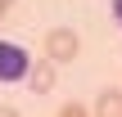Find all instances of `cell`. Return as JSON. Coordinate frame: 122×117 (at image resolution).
I'll return each instance as SVG.
<instances>
[{"instance_id":"cell-1","label":"cell","mask_w":122,"mask_h":117,"mask_svg":"<svg viewBox=\"0 0 122 117\" xmlns=\"http://www.w3.org/2000/svg\"><path fill=\"white\" fill-rule=\"evenodd\" d=\"M27 68H32V54H27L18 41H5V36H0V86L23 81V77H27Z\"/></svg>"},{"instance_id":"cell-2","label":"cell","mask_w":122,"mask_h":117,"mask_svg":"<svg viewBox=\"0 0 122 117\" xmlns=\"http://www.w3.org/2000/svg\"><path fill=\"white\" fill-rule=\"evenodd\" d=\"M81 54V36L72 32V27H50V36H45V59L59 68V63H72Z\"/></svg>"},{"instance_id":"cell-3","label":"cell","mask_w":122,"mask_h":117,"mask_svg":"<svg viewBox=\"0 0 122 117\" xmlns=\"http://www.w3.org/2000/svg\"><path fill=\"white\" fill-rule=\"evenodd\" d=\"M23 81H27L32 95H50V90H54V63H50V59H32V68H27Z\"/></svg>"},{"instance_id":"cell-4","label":"cell","mask_w":122,"mask_h":117,"mask_svg":"<svg viewBox=\"0 0 122 117\" xmlns=\"http://www.w3.org/2000/svg\"><path fill=\"white\" fill-rule=\"evenodd\" d=\"M91 117H122V90H118V86H104V90L95 95Z\"/></svg>"},{"instance_id":"cell-5","label":"cell","mask_w":122,"mask_h":117,"mask_svg":"<svg viewBox=\"0 0 122 117\" xmlns=\"http://www.w3.org/2000/svg\"><path fill=\"white\" fill-rule=\"evenodd\" d=\"M59 117H91V108H86V104H63Z\"/></svg>"},{"instance_id":"cell-6","label":"cell","mask_w":122,"mask_h":117,"mask_svg":"<svg viewBox=\"0 0 122 117\" xmlns=\"http://www.w3.org/2000/svg\"><path fill=\"white\" fill-rule=\"evenodd\" d=\"M113 23L122 27V0H113Z\"/></svg>"},{"instance_id":"cell-7","label":"cell","mask_w":122,"mask_h":117,"mask_svg":"<svg viewBox=\"0 0 122 117\" xmlns=\"http://www.w3.org/2000/svg\"><path fill=\"white\" fill-rule=\"evenodd\" d=\"M0 117H18V108H9V104H0Z\"/></svg>"},{"instance_id":"cell-8","label":"cell","mask_w":122,"mask_h":117,"mask_svg":"<svg viewBox=\"0 0 122 117\" xmlns=\"http://www.w3.org/2000/svg\"><path fill=\"white\" fill-rule=\"evenodd\" d=\"M9 5H14V0H0V14H5V9H9Z\"/></svg>"}]
</instances>
